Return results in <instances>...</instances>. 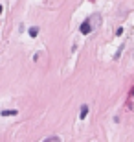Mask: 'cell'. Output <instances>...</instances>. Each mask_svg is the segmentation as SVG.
Returning <instances> with one entry per match:
<instances>
[{
  "mask_svg": "<svg viewBox=\"0 0 134 142\" xmlns=\"http://www.w3.org/2000/svg\"><path fill=\"white\" fill-rule=\"evenodd\" d=\"M90 31H92V26H90V22H88V20H85L83 24H81V33H83V35H88Z\"/></svg>",
  "mask_w": 134,
  "mask_h": 142,
  "instance_id": "1",
  "label": "cell"
},
{
  "mask_svg": "<svg viewBox=\"0 0 134 142\" xmlns=\"http://www.w3.org/2000/svg\"><path fill=\"white\" fill-rule=\"evenodd\" d=\"M99 20H101V19H99V15H94L92 19H88V22H90V26H92V30H94V28H97V24H99Z\"/></svg>",
  "mask_w": 134,
  "mask_h": 142,
  "instance_id": "2",
  "label": "cell"
},
{
  "mask_svg": "<svg viewBox=\"0 0 134 142\" xmlns=\"http://www.w3.org/2000/svg\"><path fill=\"white\" fill-rule=\"evenodd\" d=\"M86 114H88V105H83V107H81V114H79V116H81V118H86Z\"/></svg>",
  "mask_w": 134,
  "mask_h": 142,
  "instance_id": "3",
  "label": "cell"
},
{
  "mask_svg": "<svg viewBox=\"0 0 134 142\" xmlns=\"http://www.w3.org/2000/svg\"><path fill=\"white\" fill-rule=\"evenodd\" d=\"M0 114H2V116H15V114H17V111H2Z\"/></svg>",
  "mask_w": 134,
  "mask_h": 142,
  "instance_id": "4",
  "label": "cell"
},
{
  "mask_svg": "<svg viewBox=\"0 0 134 142\" xmlns=\"http://www.w3.org/2000/svg\"><path fill=\"white\" fill-rule=\"evenodd\" d=\"M37 33H39L37 28H31V30H29V35H31V37H37Z\"/></svg>",
  "mask_w": 134,
  "mask_h": 142,
  "instance_id": "5",
  "label": "cell"
},
{
  "mask_svg": "<svg viewBox=\"0 0 134 142\" xmlns=\"http://www.w3.org/2000/svg\"><path fill=\"white\" fill-rule=\"evenodd\" d=\"M57 140H61L59 137H48L46 138V142H57Z\"/></svg>",
  "mask_w": 134,
  "mask_h": 142,
  "instance_id": "6",
  "label": "cell"
},
{
  "mask_svg": "<svg viewBox=\"0 0 134 142\" xmlns=\"http://www.w3.org/2000/svg\"><path fill=\"white\" fill-rule=\"evenodd\" d=\"M2 11H4V9H2V6H0V15H2Z\"/></svg>",
  "mask_w": 134,
  "mask_h": 142,
  "instance_id": "7",
  "label": "cell"
}]
</instances>
